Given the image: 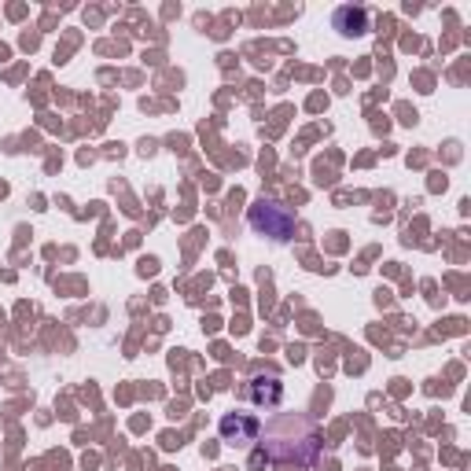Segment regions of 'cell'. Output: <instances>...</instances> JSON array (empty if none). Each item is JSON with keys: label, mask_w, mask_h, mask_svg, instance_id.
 <instances>
[{"label": "cell", "mask_w": 471, "mask_h": 471, "mask_svg": "<svg viewBox=\"0 0 471 471\" xmlns=\"http://www.w3.org/2000/svg\"><path fill=\"white\" fill-rule=\"evenodd\" d=\"M247 221L254 232L273 236V240H291L295 236V214L284 203H277V199H254L247 210Z\"/></svg>", "instance_id": "cell-1"}, {"label": "cell", "mask_w": 471, "mask_h": 471, "mask_svg": "<svg viewBox=\"0 0 471 471\" xmlns=\"http://www.w3.org/2000/svg\"><path fill=\"white\" fill-rule=\"evenodd\" d=\"M258 420L251 416V413H228L225 420H221V439H225V446H251V442H258Z\"/></svg>", "instance_id": "cell-2"}, {"label": "cell", "mask_w": 471, "mask_h": 471, "mask_svg": "<svg viewBox=\"0 0 471 471\" xmlns=\"http://www.w3.org/2000/svg\"><path fill=\"white\" fill-rule=\"evenodd\" d=\"M247 394H251L254 406L273 409V406H280V398H284V383H280L277 376H254V380L247 383Z\"/></svg>", "instance_id": "cell-3"}, {"label": "cell", "mask_w": 471, "mask_h": 471, "mask_svg": "<svg viewBox=\"0 0 471 471\" xmlns=\"http://www.w3.org/2000/svg\"><path fill=\"white\" fill-rule=\"evenodd\" d=\"M335 26H339L343 33H364V30H368V15H364L361 8H357V12H354V8H343L339 15H335Z\"/></svg>", "instance_id": "cell-4"}]
</instances>
